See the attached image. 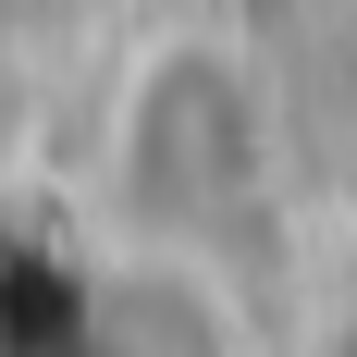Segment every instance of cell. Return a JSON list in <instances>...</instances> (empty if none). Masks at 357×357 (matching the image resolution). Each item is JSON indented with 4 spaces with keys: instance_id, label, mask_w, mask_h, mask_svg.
<instances>
[{
    "instance_id": "1",
    "label": "cell",
    "mask_w": 357,
    "mask_h": 357,
    "mask_svg": "<svg viewBox=\"0 0 357 357\" xmlns=\"http://www.w3.org/2000/svg\"><path fill=\"white\" fill-rule=\"evenodd\" d=\"M259 148H271V123H259V74L234 62V50H160V62L123 86V136H111V160H123V197H136L148 234H210V222L247 210L259 185Z\"/></svg>"
}]
</instances>
